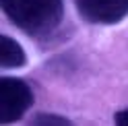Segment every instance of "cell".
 <instances>
[{
    "label": "cell",
    "instance_id": "5",
    "mask_svg": "<svg viewBox=\"0 0 128 126\" xmlns=\"http://www.w3.org/2000/svg\"><path fill=\"white\" fill-rule=\"evenodd\" d=\"M29 126H74L68 118L58 116V114H35L33 118L29 120Z\"/></svg>",
    "mask_w": 128,
    "mask_h": 126
},
{
    "label": "cell",
    "instance_id": "2",
    "mask_svg": "<svg viewBox=\"0 0 128 126\" xmlns=\"http://www.w3.org/2000/svg\"><path fill=\"white\" fill-rule=\"evenodd\" d=\"M31 106H33V91L23 78H0V124L2 126L19 122Z\"/></svg>",
    "mask_w": 128,
    "mask_h": 126
},
{
    "label": "cell",
    "instance_id": "3",
    "mask_svg": "<svg viewBox=\"0 0 128 126\" xmlns=\"http://www.w3.org/2000/svg\"><path fill=\"white\" fill-rule=\"evenodd\" d=\"M76 12L91 25H118L128 17V0H76Z\"/></svg>",
    "mask_w": 128,
    "mask_h": 126
},
{
    "label": "cell",
    "instance_id": "4",
    "mask_svg": "<svg viewBox=\"0 0 128 126\" xmlns=\"http://www.w3.org/2000/svg\"><path fill=\"white\" fill-rule=\"evenodd\" d=\"M27 64V54L21 48L17 39L8 35H0V66L6 68H21Z\"/></svg>",
    "mask_w": 128,
    "mask_h": 126
},
{
    "label": "cell",
    "instance_id": "6",
    "mask_svg": "<svg viewBox=\"0 0 128 126\" xmlns=\"http://www.w3.org/2000/svg\"><path fill=\"white\" fill-rule=\"evenodd\" d=\"M114 122H116V126H128V108H126V110H120V112H116Z\"/></svg>",
    "mask_w": 128,
    "mask_h": 126
},
{
    "label": "cell",
    "instance_id": "1",
    "mask_svg": "<svg viewBox=\"0 0 128 126\" xmlns=\"http://www.w3.org/2000/svg\"><path fill=\"white\" fill-rule=\"evenodd\" d=\"M4 17L29 37L52 35L64 19L62 0H0Z\"/></svg>",
    "mask_w": 128,
    "mask_h": 126
}]
</instances>
